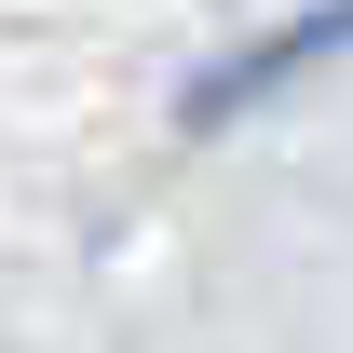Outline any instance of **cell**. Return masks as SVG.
<instances>
[{"mask_svg": "<svg viewBox=\"0 0 353 353\" xmlns=\"http://www.w3.org/2000/svg\"><path fill=\"white\" fill-rule=\"evenodd\" d=\"M340 54H353V0H312V14L259 28L245 54H218L204 82L176 95V123H190V136H218V123H245V109H272L285 82H312V68H340Z\"/></svg>", "mask_w": 353, "mask_h": 353, "instance_id": "obj_1", "label": "cell"}]
</instances>
